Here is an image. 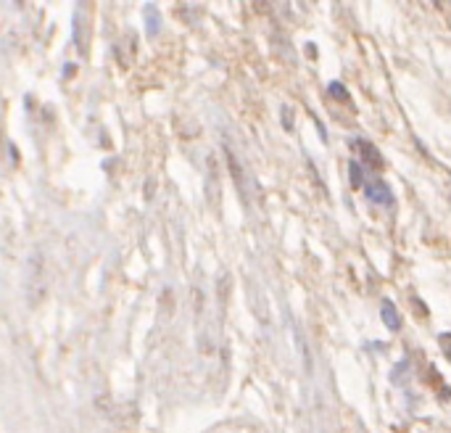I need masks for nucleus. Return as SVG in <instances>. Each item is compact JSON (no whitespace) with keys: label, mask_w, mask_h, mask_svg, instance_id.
<instances>
[{"label":"nucleus","mask_w":451,"mask_h":433,"mask_svg":"<svg viewBox=\"0 0 451 433\" xmlns=\"http://www.w3.org/2000/svg\"><path fill=\"white\" fill-rule=\"evenodd\" d=\"M356 146H359V148H362V153H364V159H370V161H372V164H375V167H383V159H380V156H377V153H375V148H372V146H370V143H364V140H359V143H356Z\"/></svg>","instance_id":"20e7f679"},{"label":"nucleus","mask_w":451,"mask_h":433,"mask_svg":"<svg viewBox=\"0 0 451 433\" xmlns=\"http://www.w3.org/2000/svg\"><path fill=\"white\" fill-rule=\"evenodd\" d=\"M383 322H386L390 330H399V328H401L399 312H396V306L390 304V301H383Z\"/></svg>","instance_id":"7ed1b4c3"},{"label":"nucleus","mask_w":451,"mask_h":433,"mask_svg":"<svg viewBox=\"0 0 451 433\" xmlns=\"http://www.w3.org/2000/svg\"><path fill=\"white\" fill-rule=\"evenodd\" d=\"M351 183H354V185L362 183V167H359L356 161H351Z\"/></svg>","instance_id":"39448f33"},{"label":"nucleus","mask_w":451,"mask_h":433,"mask_svg":"<svg viewBox=\"0 0 451 433\" xmlns=\"http://www.w3.org/2000/svg\"><path fill=\"white\" fill-rule=\"evenodd\" d=\"M364 196L370 198V201L380 203V206H390L393 203V196H390V188L383 180H372V183L364 185Z\"/></svg>","instance_id":"f03ea898"},{"label":"nucleus","mask_w":451,"mask_h":433,"mask_svg":"<svg viewBox=\"0 0 451 433\" xmlns=\"http://www.w3.org/2000/svg\"><path fill=\"white\" fill-rule=\"evenodd\" d=\"M330 93H333L335 95V98H348V93H343V90H340V85H338V82H333V85H330Z\"/></svg>","instance_id":"423d86ee"},{"label":"nucleus","mask_w":451,"mask_h":433,"mask_svg":"<svg viewBox=\"0 0 451 433\" xmlns=\"http://www.w3.org/2000/svg\"><path fill=\"white\" fill-rule=\"evenodd\" d=\"M87 29H90V24H87V8H85V5H80V8H77V14H74V45H77V50H80V56H87V43H90Z\"/></svg>","instance_id":"f257e3e1"}]
</instances>
